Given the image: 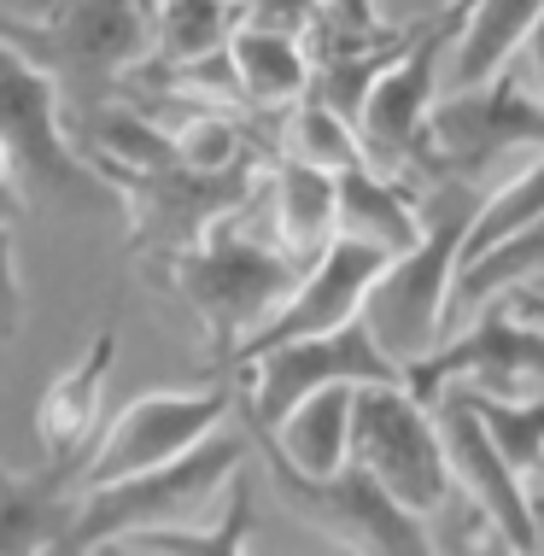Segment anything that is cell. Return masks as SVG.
<instances>
[{"mask_svg": "<svg viewBox=\"0 0 544 556\" xmlns=\"http://www.w3.org/2000/svg\"><path fill=\"white\" fill-rule=\"evenodd\" d=\"M480 205H486V193L475 188V176H440L421 193V217H428L421 240L410 252H398L363 299V323L404 369L451 340V288H457L463 247Z\"/></svg>", "mask_w": 544, "mask_h": 556, "instance_id": "obj_1", "label": "cell"}, {"mask_svg": "<svg viewBox=\"0 0 544 556\" xmlns=\"http://www.w3.org/2000/svg\"><path fill=\"white\" fill-rule=\"evenodd\" d=\"M0 41L48 71L71 124L117 100L153 59V0H59L48 18H0Z\"/></svg>", "mask_w": 544, "mask_h": 556, "instance_id": "obj_2", "label": "cell"}, {"mask_svg": "<svg viewBox=\"0 0 544 556\" xmlns=\"http://www.w3.org/2000/svg\"><path fill=\"white\" fill-rule=\"evenodd\" d=\"M305 264L281 247V240H258V235H240L235 217L217 223L193 252H181V264L170 269L176 293L193 305V317L205 323L211 352L229 357L246 345L258 328L276 317V311L293 299Z\"/></svg>", "mask_w": 544, "mask_h": 556, "instance_id": "obj_3", "label": "cell"}, {"mask_svg": "<svg viewBox=\"0 0 544 556\" xmlns=\"http://www.w3.org/2000/svg\"><path fill=\"white\" fill-rule=\"evenodd\" d=\"M246 463V440L240 433H205L193 451L159 463V469L124 475L112 486H88L77 516H71L59 551H117L141 528H176V521H200L211 492H223Z\"/></svg>", "mask_w": 544, "mask_h": 556, "instance_id": "obj_4", "label": "cell"}, {"mask_svg": "<svg viewBox=\"0 0 544 556\" xmlns=\"http://www.w3.org/2000/svg\"><path fill=\"white\" fill-rule=\"evenodd\" d=\"M0 141H7V176L24 188V200L59 205H105L112 182L77 153L65 135V100L41 65L0 41Z\"/></svg>", "mask_w": 544, "mask_h": 556, "instance_id": "obj_5", "label": "cell"}, {"mask_svg": "<svg viewBox=\"0 0 544 556\" xmlns=\"http://www.w3.org/2000/svg\"><path fill=\"white\" fill-rule=\"evenodd\" d=\"M264 164L240 159L229 170H193V164H159L141 176H117V193L129 200V247L147 264V276H170L181 252H193L217 223L240 217L252 205Z\"/></svg>", "mask_w": 544, "mask_h": 556, "instance_id": "obj_6", "label": "cell"}, {"mask_svg": "<svg viewBox=\"0 0 544 556\" xmlns=\"http://www.w3.org/2000/svg\"><path fill=\"white\" fill-rule=\"evenodd\" d=\"M509 147H544V100L533 94L527 59H509L497 77L475 83V88H451V94L433 100L416 164L428 170V182H440V176H480Z\"/></svg>", "mask_w": 544, "mask_h": 556, "instance_id": "obj_7", "label": "cell"}, {"mask_svg": "<svg viewBox=\"0 0 544 556\" xmlns=\"http://www.w3.org/2000/svg\"><path fill=\"white\" fill-rule=\"evenodd\" d=\"M352 463H363L398 504H410L421 521L440 516L457 492L451 451L428 399L410 393V381H375L357 393Z\"/></svg>", "mask_w": 544, "mask_h": 556, "instance_id": "obj_8", "label": "cell"}, {"mask_svg": "<svg viewBox=\"0 0 544 556\" xmlns=\"http://www.w3.org/2000/svg\"><path fill=\"white\" fill-rule=\"evenodd\" d=\"M264 469L276 480L281 504L293 509L305 528H316L328 545L345 551H375V556H421L433 551V533L421 528L410 504H398L363 463H345L334 475H305L264 445Z\"/></svg>", "mask_w": 544, "mask_h": 556, "instance_id": "obj_9", "label": "cell"}, {"mask_svg": "<svg viewBox=\"0 0 544 556\" xmlns=\"http://www.w3.org/2000/svg\"><path fill=\"white\" fill-rule=\"evenodd\" d=\"M246 369V416L258 422V433H269L293 410L305 393L316 387H334V381H357V387H375V381H404V364L375 340L369 323H345V328H328V334H305V340H281V345H264Z\"/></svg>", "mask_w": 544, "mask_h": 556, "instance_id": "obj_10", "label": "cell"}, {"mask_svg": "<svg viewBox=\"0 0 544 556\" xmlns=\"http://www.w3.org/2000/svg\"><path fill=\"white\" fill-rule=\"evenodd\" d=\"M457 36H463V0H451L440 18L421 24L410 48L375 77L369 100H363V112H357L363 153H369L375 170L398 176L404 164H416L421 129H428L433 100H440V53L457 48Z\"/></svg>", "mask_w": 544, "mask_h": 556, "instance_id": "obj_11", "label": "cell"}, {"mask_svg": "<svg viewBox=\"0 0 544 556\" xmlns=\"http://www.w3.org/2000/svg\"><path fill=\"white\" fill-rule=\"evenodd\" d=\"M416 399H440L445 387H486V393L521 399L544 387V328L509 311V299H492L486 311L468 317L463 334H451L440 352H428L421 364L404 369Z\"/></svg>", "mask_w": 544, "mask_h": 556, "instance_id": "obj_12", "label": "cell"}, {"mask_svg": "<svg viewBox=\"0 0 544 556\" xmlns=\"http://www.w3.org/2000/svg\"><path fill=\"white\" fill-rule=\"evenodd\" d=\"M229 387H205V393H141L135 404L105 422L94 457L83 463L77 486H112L124 475H141V469H159V463L181 457L205 440V433L223 428L229 416Z\"/></svg>", "mask_w": 544, "mask_h": 556, "instance_id": "obj_13", "label": "cell"}, {"mask_svg": "<svg viewBox=\"0 0 544 556\" xmlns=\"http://www.w3.org/2000/svg\"><path fill=\"white\" fill-rule=\"evenodd\" d=\"M433 416H440L457 492H468V498L480 504V516L492 521L497 545L504 551H539L544 528H539L533 498H527V475L497 451V440L486 433V422H480V410L457 393V387H445V393L433 399Z\"/></svg>", "mask_w": 544, "mask_h": 556, "instance_id": "obj_14", "label": "cell"}, {"mask_svg": "<svg viewBox=\"0 0 544 556\" xmlns=\"http://www.w3.org/2000/svg\"><path fill=\"white\" fill-rule=\"evenodd\" d=\"M392 264L387 247H375V240H357V235H334L322 252L305 264V276H299L293 299L269 317L258 334L235 352V364H252V357L264 352V345H281V340H305V334H328V328H345L363 317V299H369L375 276Z\"/></svg>", "mask_w": 544, "mask_h": 556, "instance_id": "obj_15", "label": "cell"}, {"mask_svg": "<svg viewBox=\"0 0 544 556\" xmlns=\"http://www.w3.org/2000/svg\"><path fill=\"white\" fill-rule=\"evenodd\" d=\"M117 364V323H105L88 352L77 357L71 369H59L48 381V393L36 404V433H41V451H48L53 469H71L83 475V463L94 457L100 445V399H105V375Z\"/></svg>", "mask_w": 544, "mask_h": 556, "instance_id": "obj_16", "label": "cell"}, {"mask_svg": "<svg viewBox=\"0 0 544 556\" xmlns=\"http://www.w3.org/2000/svg\"><path fill=\"white\" fill-rule=\"evenodd\" d=\"M357 381H334V387H316L281 416L269 433L258 440L269 451H281L293 469L305 475H334L352 463V428H357Z\"/></svg>", "mask_w": 544, "mask_h": 556, "instance_id": "obj_17", "label": "cell"}, {"mask_svg": "<svg viewBox=\"0 0 544 556\" xmlns=\"http://www.w3.org/2000/svg\"><path fill=\"white\" fill-rule=\"evenodd\" d=\"M240 94L252 112H287L293 100H305L316 88V53L311 36H287V29H264V24H240L229 41Z\"/></svg>", "mask_w": 544, "mask_h": 556, "instance_id": "obj_18", "label": "cell"}, {"mask_svg": "<svg viewBox=\"0 0 544 556\" xmlns=\"http://www.w3.org/2000/svg\"><path fill=\"white\" fill-rule=\"evenodd\" d=\"M428 217H421V193H410L392 170H375V164H352L340 170V235L375 240L392 258L410 252Z\"/></svg>", "mask_w": 544, "mask_h": 556, "instance_id": "obj_19", "label": "cell"}, {"mask_svg": "<svg viewBox=\"0 0 544 556\" xmlns=\"http://www.w3.org/2000/svg\"><path fill=\"white\" fill-rule=\"evenodd\" d=\"M539 18H544V0H463V36L451 48V83L475 88L497 77L509 59H521Z\"/></svg>", "mask_w": 544, "mask_h": 556, "instance_id": "obj_20", "label": "cell"}, {"mask_svg": "<svg viewBox=\"0 0 544 556\" xmlns=\"http://www.w3.org/2000/svg\"><path fill=\"white\" fill-rule=\"evenodd\" d=\"M269 193H276V240L299 264H311L340 235V176L299 159H276Z\"/></svg>", "mask_w": 544, "mask_h": 556, "instance_id": "obj_21", "label": "cell"}, {"mask_svg": "<svg viewBox=\"0 0 544 556\" xmlns=\"http://www.w3.org/2000/svg\"><path fill=\"white\" fill-rule=\"evenodd\" d=\"M533 281H544V217L533 223V229L486 247L480 258H463L457 288H451V323L475 317V311L492 305V299H509L516 288H533Z\"/></svg>", "mask_w": 544, "mask_h": 556, "instance_id": "obj_22", "label": "cell"}, {"mask_svg": "<svg viewBox=\"0 0 544 556\" xmlns=\"http://www.w3.org/2000/svg\"><path fill=\"white\" fill-rule=\"evenodd\" d=\"M71 469H48V480H12L0 469V551H59L77 504H59Z\"/></svg>", "mask_w": 544, "mask_h": 556, "instance_id": "obj_23", "label": "cell"}, {"mask_svg": "<svg viewBox=\"0 0 544 556\" xmlns=\"http://www.w3.org/2000/svg\"><path fill=\"white\" fill-rule=\"evenodd\" d=\"M240 29L235 0H153V59L164 71L223 53Z\"/></svg>", "mask_w": 544, "mask_h": 556, "instance_id": "obj_24", "label": "cell"}, {"mask_svg": "<svg viewBox=\"0 0 544 556\" xmlns=\"http://www.w3.org/2000/svg\"><path fill=\"white\" fill-rule=\"evenodd\" d=\"M281 159H299V164H316V170H352V164H369L363 153V135L345 112H334L322 94H305L293 100L281 117Z\"/></svg>", "mask_w": 544, "mask_h": 556, "instance_id": "obj_25", "label": "cell"}, {"mask_svg": "<svg viewBox=\"0 0 544 556\" xmlns=\"http://www.w3.org/2000/svg\"><path fill=\"white\" fill-rule=\"evenodd\" d=\"M252 539V498L246 480H229V516L211 528V521H176V528H141L129 533L117 551H164V556H240Z\"/></svg>", "mask_w": 544, "mask_h": 556, "instance_id": "obj_26", "label": "cell"}, {"mask_svg": "<svg viewBox=\"0 0 544 556\" xmlns=\"http://www.w3.org/2000/svg\"><path fill=\"white\" fill-rule=\"evenodd\" d=\"M457 393L480 410V422H486V433L497 440V451H504L516 469L533 480L544 475V393H521V399H504V393H486V387H463Z\"/></svg>", "mask_w": 544, "mask_h": 556, "instance_id": "obj_27", "label": "cell"}, {"mask_svg": "<svg viewBox=\"0 0 544 556\" xmlns=\"http://www.w3.org/2000/svg\"><path fill=\"white\" fill-rule=\"evenodd\" d=\"M176 159L193 164V170H229V164L252 159L246 135H240V124L229 112H188L176 124Z\"/></svg>", "mask_w": 544, "mask_h": 556, "instance_id": "obj_28", "label": "cell"}, {"mask_svg": "<svg viewBox=\"0 0 544 556\" xmlns=\"http://www.w3.org/2000/svg\"><path fill=\"white\" fill-rule=\"evenodd\" d=\"M328 0H240V24H264V29H287V36H311L322 24Z\"/></svg>", "mask_w": 544, "mask_h": 556, "instance_id": "obj_29", "label": "cell"}, {"mask_svg": "<svg viewBox=\"0 0 544 556\" xmlns=\"http://www.w3.org/2000/svg\"><path fill=\"white\" fill-rule=\"evenodd\" d=\"M24 328V281H18V240L12 223H0V340Z\"/></svg>", "mask_w": 544, "mask_h": 556, "instance_id": "obj_30", "label": "cell"}, {"mask_svg": "<svg viewBox=\"0 0 544 556\" xmlns=\"http://www.w3.org/2000/svg\"><path fill=\"white\" fill-rule=\"evenodd\" d=\"M375 12H381L387 24H398V29H421V24H433L440 12L451 7V0H369Z\"/></svg>", "mask_w": 544, "mask_h": 556, "instance_id": "obj_31", "label": "cell"}, {"mask_svg": "<svg viewBox=\"0 0 544 556\" xmlns=\"http://www.w3.org/2000/svg\"><path fill=\"white\" fill-rule=\"evenodd\" d=\"M521 59H527V77H533V94L544 100V18H539V29H533V41L521 48Z\"/></svg>", "mask_w": 544, "mask_h": 556, "instance_id": "obj_32", "label": "cell"}, {"mask_svg": "<svg viewBox=\"0 0 544 556\" xmlns=\"http://www.w3.org/2000/svg\"><path fill=\"white\" fill-rule=\"evenodd\" d=\"M509 311L544 328V288H516V293H509Z\"/></svg>", "mask_w": 544, "mask_h": 556, "instance_id": "obj_33", "label": "cell"}, {"mask_svg": "<svg viewBox=\"0 0 544 556\" xmlns=\"http://www.w3.org/2000/svg\"><path fill=\"white\" fill-rule=\"evenodd\" d=\"M24 188L12 182V176H0V223H18V212H24Z\"/></svg>", "mask_w": 544, "mask_h": 556, "instance_id": "obj_34", "label": "cell"}, {"mask_svg": "<svg viewBox=\"0 0 544 556\" xmlns=\"http://www.w3.org/2000/svg\"><path fill=\"white\" fill-rule=\"evenodd\" d=\"M0 176H7V141H0Z\"/></svg>", "mask_w": 544, "mask_h": 556, "instance_id": "obj_35", "label": "cell"}, {"mask_svg": "<svg viewBox=\"0 0 544 556\" xmlns=\"http://www.w3.org/2000/svg\"><path fill=\"white\" fill-rule=\"evenodd\" d=\"M533 288H544V281H533Z\"/></svg>", "mask_w": 544, "mask_h": 556, "instance_id": "obj_36", "label": "cell"}, {"mask_svg": "<svg viewBox=\"0 0 544 556\" xmlns=\"http://www.w3.org/2000/svg\"><path fill=\"white\" fill-rule=\"evenodd\" d=\"M235 7H240V0H235Z\"/></svg>", "mask_w": 544, "mask_h": 556, "instance_id": "obj_37", "label": "cell"}]
</instances>
